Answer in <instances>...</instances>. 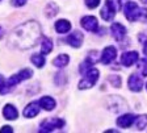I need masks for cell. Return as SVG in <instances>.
<instances>
[{
  "label": "cell",
  "instance_id": "24",
  "mask_svg": "<svg viewBox=\"0 0 147 133\" xmlns=\"http://www.w3.org/2000/svg\"><path fill=\"white\" fill-rule=\"evenodd\" d=\"M138 69H139V71L143 77H147V59H141L139 61V65H138Z\"/></svg>",
  "mask_w": 147,
  "mask_h": 133
},
{
  "label": "cell",
  "instance_id": "9",
  "mask_svg": "<svg viewBox=\"0 0 147 133\" xmlns=\"http://www.w3.org/2000/svg\"><path fill=\"white\" fill-rule=\"evenodd\" d=\"M83 40H84L83 33L76 31V32H74V33H71L70 36L66 38V42H67L68 45H71L72 48H80L83 43Z\"/></svg>",
  "mask_w": 147,
  "mask_h": 133
},
{
  "label": "cell",
  "instance_id": "33",
  "mask_svg": "<svg viewBox=\"0 0 147 133\" xmlns=\"http://www.w3.org/2000/svg\"><path fill=\"white\" fill-rule=\"evenodd\" d=\"M146 88H147V84H146Z\"/></svg>",
  "mask_w": 147,
  "mask_h": 133
},
{
  "label": "cell",
  "instance_id": "7",
  "mask_svg": "<svg viewBox=\"0 0 147 133\" xmlns=\"http://www.w3.org/2000/svg\"><path fill=\"white\" fill-rule=\"evenodd\" d=\"M117 56V50L114 46H108L102 50V54H101V62L104 65H109L110 62H113L116 59Z\"/></svg>",
  "mask_w": 147,
  "mask_h": 133
},
{
  "label": "cell",
  "instance_id": "22",
  "mask_svg": "<svg viewBox=\"0 0 147 133\" xmlns=\"http://www.w3.org/2000/svg\"><path fill=\"white\" fill-rule=\"evenodd\" d=\"M45 12H46V16H47L49 19H51V17H54V16L58 13V7L54 3H49L47 7L45 8Z\"/></svg>",
  "mask_w": 147,
  "mask_h": 133
},
{
  "label": "cell",
  "instance_id": "4",
  "mask_svg": "<svg viewBox=\"0 0 147 133\" xmlns=\"http://www.w3.org/2000/svg\"><path fill=\"white\" fill-rule=\"evenodd\" d=\"M98 79V70L95 67L89 69L88 71L84 74V78L79 82V90H87L91 88L92 86H95V83Z\"/></svg>",
  "mask_w": 147,
  "mask_h": 133
},
{
  "label": "cell",
  "instance_id": "11",
  "mask_svg": "<svg viewBox=\"0 0 147 133\" xmlns=\"http://www.w3.org/2000/svg\"><path fill=\"white\" fill-rule=\"evenodd\" d=\"M129 88L134 92H139L142 90V87H143V82H142V78L138 77L137 74H131L130 78H129Z\"/></svg>",
  "mask_w": 147,
  "mask_h": 133
},
{
  "label": "cell",
  "instance_id": "3",
  "mask_svg": "<svg viewBox=\"0 0 147 133\" xmlns=\"http://www.w3.org/2000/svg\"><path fill=\"white\" fill-rule=\"evenodd\" d=\"M125 17L129 21H135V20H141L144 21L147 20V10L144 8H139L137 3L134 1H129L125 5Z\"/></svg>",
  "mask_w": 147,
  "mask_h": 133
},
{
  "label": "cell",
  "instance_id": "25",
  "mask_svg": "<svg viewBox=\"0 0 147 133\" xmlns=\"http://www.w3.org/2000/svg\"><path fill=\"white\" fill-rule=\"evenodd\" d=\"M109 82L113 84L114 87H121V78H119V75H110Z\"/></svg>",
  "mask_w": 147,
  "mask_h": 133
},
{
  "label": "cell",
  "instance_id": "14",
  "mask_svg": "<svg viewBox=\"0 0 147 133\" xmlns=\"http://www.w3.org/2000/svg\"><path fill=\"white\" fill-rule=\"evenodd\" d=\"M134 121H135V117L133 115H130V113L122 115V116H119V117L117 119V125H118L119 128H129L134 124Z\"/></svg>",
  "mask_w": 147,
  "mask_h": 133
},
{
  "label": "cell",
  "instance_id": "30",
  "mask_svg": "<svg viewBox=\"0 0 147 133\" xmlns=\"http://www.w3.org/2000/svg\"><path fill=\"white\" fill-rule=\"evenodd\" d=\"M3 34H4V29L1 28V26H0V38L3 37Z\"/></svg>",
  "mask_w": 147,
  "mask_h": 133
},
{
  "label": "cell",
  "instance_id": "15",
  "mask_svg": "<svg viewBox=\"0 0 147 133\" xmlns=\"http://www.w3.org/2000/svg\"><path fill=\"white\" fill-rule=\"evenodd\" d=\"M3 116L7 120H16L18 116V112L12 104H7L3 109Z\"/></svg>",
  "mask_w": 147,
  "mask_h": 133
},
{
  "label": "cell",
  "instance_id": "6",
  "mask_svg": "<svg viewBox=\"0 0 147 133\" xmlns=\"http://www.w3.org/2000/svg\"><path fill=\"white\" fill-rule=\"evenodd\" d=\"M96 61H97V52H91L88 54V57L86 58V61L80 65L79 67L80 74H86L89 69H92V65H95Z\"/></svg>",
  "mask_w": 147,
  "mask_h": 133
},
{
  "label": "cell",
  "instance_id": "32",
  "mask_svg": "<svg viewBox=\"0 0 147 133\" xmlns=\"http://www.w3.org/2000/svg\"><path fill=\"white\" fill-rule=\"evenodd\" d=\"M142 3H144V4H147V0H141Z\"/></svg>",
  "mask_w": 147,
  "mask_h": 133
},
{
  "label": "cell",
  "instance_id": "10",
  "mask_svg": "<svg viewBox=\"0 0 147 133\" xmlns=\"http://www.w3.org/2000/svg\"><path fill=\"white\" fill-rule=\"evenodd\" d=\"M139 56H138L137 52H127V53H123L122 57H121V63L126 67H130L138 61Z\"/></svg>",
  "mask_w": 147,
  "mask_h": 133
},
{
  "label": "cell",
  "instance_id": "21",
  "mask_svg": "<svg viewBox=\"0 0 147 133\" xmlns=\"http://www.w3.org/2000/svg\"><path fill=\"white\" fill-rule=\"evenodd\" d=\"M134 123H135V127H137L139 130L144 129V128L147 127V115H142V116L135 117Z\"/></svg>",
  "mask_w": 147,
  "mask_h": 133
},
{
  "label": "cell",
  "instance_id": "19",
  "mask_svg": "<svg viewBox=\"0 0 147 133\" xmlns=\"http://www.w3.org/2000/svg\"><path fill=\"white\" fill-rule=\"evenodd\" d=\"M68 61H70V57L67 54H61L53 61V65L55 67H64V66L68 65Z\"/></svg>",
  "mask_w": 147,
  "mask_h": 133
},
{
  "label": "cell",
  "instance_id": "13",
  "mask_svg": "<svg viewBox=\"0 0 147 133\" xmlns=\"http://www.w3.org/2000/svg\"><path fill=\"white\" fill-rule=\"evenodd\" d=\"M40 102H33L30 103V104H28L26 107H25L24 109V116L28 119H30V117H34V116H37L38 115V112H40Z\"/></svg>",
  "mask_w": 147,
  "mask_h": 133
},
{
  "label": "cell",
  "instance_id": "5",
  "mask_svg": "<svg viewBox=\"0 0 147 133\" xmlns=\"http://www.w3.org/2000/svg\"><path fill=\"white\" fill-rule=\"evenodd\" d=\"M64 125V121L62 119L54 117V119H46L41 124V132H51L57 128H62Z\"/></svg>",
  "mask_w": 147,
  "mask_h": 133
},
{
  "label": "cell",
  "instance_id": "12",
  "mask_svg": "<svg viewBox=\"0 0 147 133\" xmlns=\"http://www.w3.org/2000/svg\"><path fill=\"white\" fill-rule=\"evenodd\" d=\"M110 31H112V34H113V37L116 38V41H122L126 34V28L122 24H119V22H114V24L112 25Z\"/></svg>",
  "mask_w": 147,
  "mask_h": 133
},
{
  "label": "cell",
  "instance_id": "26",
  "mask_svg": "<svg viewBox=\"0 0 147 133\" xmlns=\"http://www.w3.org/2000/svg\"><path fill=\"white\" fill-rule=\"evenodd\" d=\"M86 4L88 8L93 10V8H96V7L100 4V0H86Z\"/></svg>",
  "mask_w": 147,
  "mask_h": 133
},
{
  "label": "cell",
  "instance_id": "2",
  "mask_svg": "<svg viewBox=\"0 0 147 133\" xmlns=\"http://www.w3.org/2000/svg\"><path fill=\"white\" fill-rule=\"evenodd\" d=\"M32 75H33V73H32V70H29V69H24V70H21V71L18 73V74L12 75V77L9 78V79L4 81L3 84L0 86V94H1V95H5V94H8L9 91L12 90V88L17 83H20V82H22V81H26V79H29Z\"/></svg>",
  "mask_w": 147,
  "mask_h": 133
},
{
  "label": "cell",
  "instance_id": "28",
  "mask_svg": "<svg viewBox=\"0 0 147 133\" xmlns=\"http://www.w3.org/2000/svg\"><path fill=\"white\" fill-rule=\"evenodd\" d=\"M13 129L12 127H9V125H5V127H3L1 129H0V133H12Z\"/></svg>",
  "mask_w": 147,
  "mask_h": 133
},
{
  "label": "cell",
  "instance_id": "1",
  "mask_svg": "<svg viewBox=\"0 0 147 133\" xmlns=\"http://www.w3.org/2000/svg\"><path fill=\"white\" fill-rule=\"evenodd\" d=\"M41 38V25L37 21H26L18 25L11 32L8 42L13 48L20 50H26L34 46V43Z\"/></svg>",
  "mask_w": 147,
  "mask_h": 133
},
{
  "label": "cell",
  "instance_id": "23",
  "mask_svg": "<svg viewBox=\"0 0 147 133\" xmlns=\"http://www.w3.org/2000/svg\"><path fill=\"white\" fill-rule=\"evenodd\" d=\"M30 61L33 62V65H36L37 67H43V65H45V58H43V56H41V54H34V56H32Z\"/></svg>",
  "mask_w": 147,
  "mask_h": 133
},
{
  "label": "cell",
  "instance_id": "17",
  "mask_svg": "<svg viewBox=\"0 0 147 133\" xmlns=\"http://www.w3.org/2000/svg\"><path fill=\"white\" fill-rule=\"evenodd\" d=\"M71 29V22L68 20H58L55 22V31L58 33H67Z\"/></svg>",
  "mask_w": 147,
  "mask_h": 133
},
{
  "label": "cell",
  "instance_id": "18",
  "mask_svg": "<svg viewBox=\"0 0 147 133\" xmlns=\"http://www.w3.org/2000/svg\"><path fill=\"white\" fill-rule=\"evenodd\" d=\"M105 8H107L109 12L116 15V12L119 11V8H121V0H107Z\"/></svg>",
  "mask_w": 147,
  "mask_h": 133
},
{
  "label": "cell",
  "instance_id": "20",
  "mask_svg": "<svg viewBox=\"0 0 147 133\" xmlns=\"http://www.w3.org/2000/svg\"><path fill=\"white\" fill-rule=\"evenodd\" d=\"M53 50V41L47 37L42 38V43H41V52L42 54H49Z\"/></svg>",
  "mask_w": 147,
  "mask_h": 133
},
{
  "label": "cell",
  "instance_id": "29",
  "mask_svg": "<svg viewBox=\"0 0 147 133\" xmlns=\"http://www.w3.org/2000/svg\"><path fill=\"white\" fill-rule=\"evenodd\" d=\"M143 45H144V46H143V52H144V54H146V57H147V38H146V41H144Z\"/></svg>",
  "mask_w": 147,
  "mask_h": 133
},
{
  "label": "cell",
  "instance_id": "27",
  "mask_svg": "<svg viewBox=\"0 0 147 133\" xmlns=\"http://www.w3.org/2000/svg\"><path fill=\"white\" fill-rule=\"evenodd\" d=\"M11 3L15 7H22V5H25L26 0H11Z\"/></svg>",
  "mask_w": 147,
  "mask_h": 133
},
{
  "label": "cell",
  "instance_id": "8",
  "mask_svg": "<svg viewBox=\"0 0 147 133\" xmlns=\"http://www.w3.org/2000/svg\"><path fill=\"white\" fill-rule=\"evenodd\" d=\"M82 26L88 32H96L98 29L97 19L93 16H86L82 19Z\"/></svg>",
  "mask_w": 147,
  "mask_h": 133
},
{
  "label": "cell",
  "instance_id": "31",
  "mask_svg": "<svg viewBox=\"0 0 147 133\" xmlns=\"http://www.w3.org/2000/svg\"><path fill=\"white\" fill-rule=\"evenodd\" d=\"M3 82H4V78L1 77V75H0V86H1V84H3Z\"/></svg>",
  "mask_w": 147,
  "mask_h": 133
},
{
  "label": "cell",
  "instance_id": "16",
  "mask_svg": "<svg viewBox=\"0 0 147 133\" xmlns=\"http://www.w3.org/2000/svg\"><path fill=\"white\" fill-rule=\"evenodd\" d=\"M40 105L43 109H46V111H51V109L55 108L57 103H55V100L53 99V98H50V96H43V98L40 99Z\"/></svg>",
  "mask_w": 147,
  "mask_h": 133
}]
</instances>
